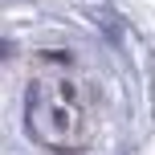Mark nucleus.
I'll return each instance as SVG.
<instances>
[{
  "label": "nucleus",
  "mask_w": 155,
  "mask_h": 155,
  "mask_svg": "<svg viewBox=\"0 0 155 155\" xmlns=\"http://www.w3.org/2000/svg\"><path fill=\"white\" fill-rule=\"evenodd\" d=\"M94 98L78 78H33L25 90V131L53 155H78L94 143Z\"/></svg>",
  "instance_id": "f257e3e1"
}]
</instances>
